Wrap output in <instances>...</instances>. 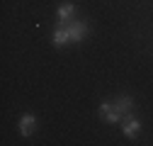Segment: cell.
Listing matches in <instances>:
<instances>
[{
	"instance_id": "7a4b0ae2",
	"label": "cell",
	"mask_w": 153,
	"mask_h": 146,
	"mask_svg": "<svg viewBox=\"0 0 153 146\" xmlns=\"http://www.w3.org/2000/svg\"><path fill=\"white\" fill-rule=\"evenodd\" d=\"M100 119H102V122H112V124H114V122H119V119H122V115L117 112V110H114V105H112V102H102V105H100Z\"/></svg>"
},
{
	"instance_id": "5b68a950",
	"label": "cell",
	"mask_w": 153,
	"mask_h": 146,
	"mask_svg": "<svg viewBox=\"0 0 153 146\" xmlns=\"http://www.w3.org/2000/svg\"><path fill=\"white\" fill-rule=\"evenodd\" d=\"M51 39H53V46H66V44L71 42V32H68V25H59Z\"/></svg>"
},
{
	"instance_id": "3957f363",
	"label": "cell",
	"mask_w": 153,
	"mask_h": 146,
	"mask_svg": "<svg viewBox=\"0 0 153 146\" xmlns=\"http://www.w3.org/2000/svg\"><path fill=\"white\" fill-rule=\"evenodd\" d=\"M73 15H75V5L73 3H63L56 10V20H59V25H68L73 20Z\"/></svg>"
},
{
	"instance_id": "52a82bcc",
	"label": "cell",
	"mask_w": 153,
	"mask_h": 146,
	"mask_svg": "<svg viewBox=\"0 0 153 146\" xmlns=\"http://www.w3.org/2000/svg\"><path fill=\"white\" fill-rule=\"evenodd\" d=\"M112 105H114V110H117V112L124 117V115H129V112H131V107H134V100H131L129 95H119V98L114 100Z\"/></svg>"
},
{
	"instance_id": "6da1fadb",
	"label": "cell",
	"mask_w": 153,
	"mask_h": 146,
	"mask_svg": "<svg viewBox=\"0 0 153 146\" xmlns=\"http://www.w3.org/2000/svg\"><path fill=\"white\" fill-rule=\"evenodd\" d=\"M68 32H71V42H80V39H85V34H88V22L71 20L68 22Z\"/></svg>"
},
{
	"instance_id": "277c9868",
	"label": "cell",
	"mask_w": 153,
	"mask_h": 146,
	"mask_svg": "<svg viewBox=\"0 0 153 146\" xmlns=\"http://www.w3.org/2000/svg\"><path fill=\"white\" fill-rule=\"evenodd\" d=\"M122 129H124L126 136H136L139 129H141V122H139L136 117H131V115H124V117H122Z\"/></svg>"
},
{
	"instance_id": "8992f818",
	"label": "cell",
	"mask_w": 153,
	"mask_h": 146,
	"mask_svg": "<svg viewBox=\"0 0 153 146\" xmlns=\"http://www.w3.org/2000/svg\"><path fill=\"white\" fill-rule=\"evenodd\" d=\"M34 129H36V117L34 115H22V119H20V134L29 136V134H34Z\"/></svg>"
}]
</instances>
